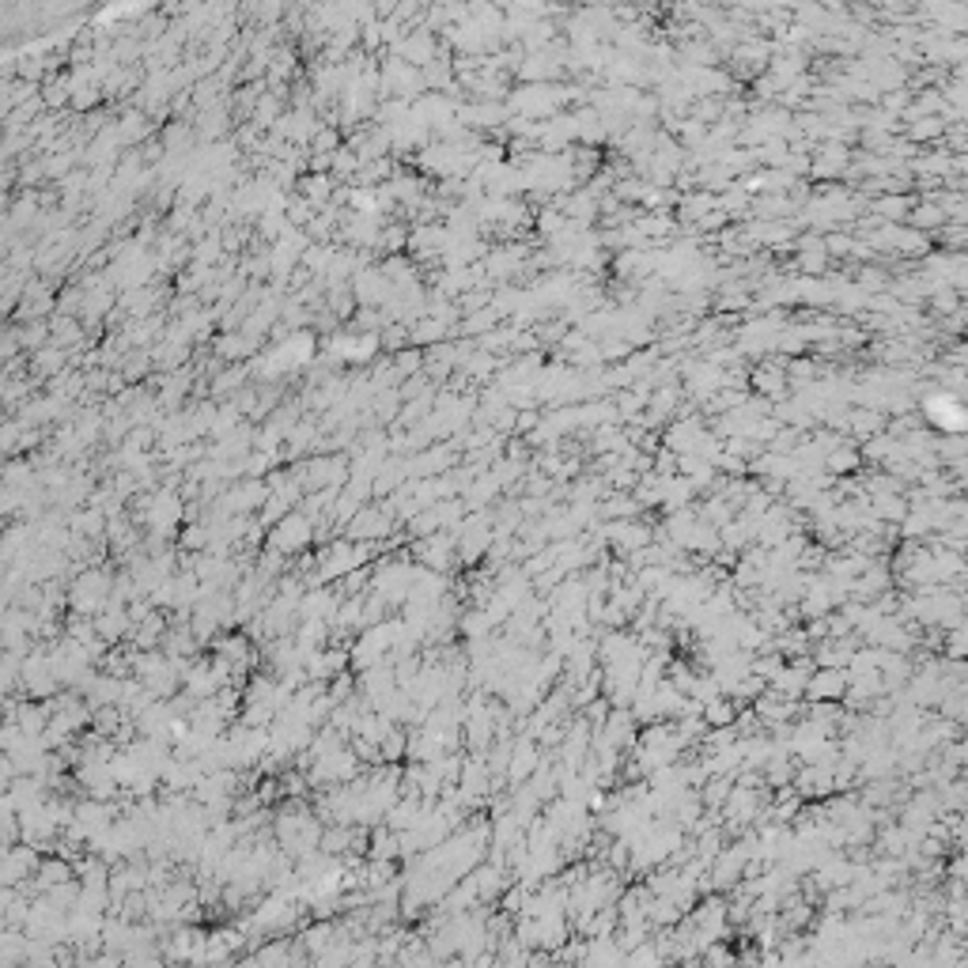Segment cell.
<instances>
[{
    "mask_svg": "<svg viewBox=\"0 0 968 968\" xmlns=\"http://www.w3.org/2000/svg\"><path fill=\"white\" fill-rule=\"evenodd\" d=\"M847 674H840V669H821V674L814 681H806V693L814 696V700H833V696H844L847 693Z\"/></svg>",
    "mask_w": 968,
    "mask_h": 968,
    "instance_id": "7a4b0ae2",
    "label": "cell"
},
{
    "mask_svg": "<svg viewBox=\"0 0 968 968\" xmlns=\"http://www.w3.org/2000/svg\"><path fill=\"white\" fill-rule=\"evenodd\" d=\"M927 417H931L938 428H945V431H961V424H964V412H961V405L950 398V393H938V398H931L927 401Z\"/></svg>",
    "mask_w": 968,
    "mask_h": 968,
    "instance_id": "6da1fadb",
    "label": "cell"
}]
</instances>
